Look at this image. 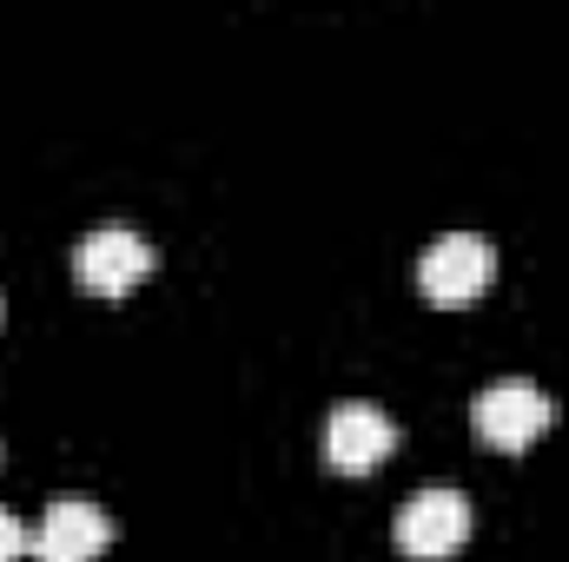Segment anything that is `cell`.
Here are the masks:
<instances>
[{
  "label": "cell",
  "instance_id": "277c9868",
  "mask_svg": "<svg viewBox=\"0 0 569 562\" xmlns=\"http://www.w3.org/2000/svg\"><path fill=\"white\" fill-rule=\"evenodd\" d=\"M146 272H152V245L127 225H100L73 245V279L93 298H127L133 284H146Z\"/></svg>",
  "mask_w": 569,
  "mask_h": 562
},
{
  "label": "cell",
  "instance_id": "52a82bcc",
  "mask_svg": "<svg viewBox=\"0 0 569 562\" xmlns=\"http://www.w3.org/2000/svg\"><path fill=\"white\" fill-rule=\"evenodd\" d=\"M20 556H33V530H20V523L0 510V562H20Z\"/></svg>",
  "mask_w": 569,
  "mask_h": 562
},
{
  "label": "cell",
  "instance_id": "7a4b0ae2",
  "mask_svg": "<svg viewBox=\"0 0 569 562\" xmlns=\"http://www.w3.org/2000/svg\"><path fill=\"white\" fill-rule=\"evenodd\" d=\"M490 279H497V252L477 232H443L425 259H418V291H425L430 304H443V311L477 304L490 291Z\"/></svg>",
  "mask_w": 569,
  "mask_h": 562
},
{
  "label": "cell",
  "instance_id": "5b68a950",
  "mask_svg": "<svg viewBox=\"0 0 569 562\" xmlns=\"http://www.w3.org/2000/svg\"><path fill=\"white\" fill-rule=\"evenodd\" d=\"M391 450H398V423L385 418L378 404H365V398H351V404H338V411L325 418V463H331L338 476H365V470H378Z\"/></svg>",
  "mask_w": 569,
  "mask_h": 562
},
{
  "label": "cell",
  "instance_id": "8992f818",
  "mask_svg": "<svg viewBox=\"0 0 569 562\" xmlns=\"http://www.w3.org/2000/svg\"><path fill=\"white\" fill-rule=\"evenodd\" d=\"M113 543V523L100 503L87 496H60L40 523H33V562H100Z\"/></svg>",
  "mask_w": 569,
  "mask_h": 562
},
{
  "label": "cell",
  "instance_id": "3957f363",
  "mask_svg": "<svg viewBox=\"0 0 569 562\" xmlns=\"http://www.w3.org/2000/svg\"><path fill=\"white\" fill-rule=\"evenodd\" d=\"M470 543V496L463 490H418L398 510V550L411 562H443Z\"/></svg>",
  "mask_w": 569,
  "mask_h": 562
},
{
  "label": "cell",
  "instance_id": "6da1fadb",
  "mask_svg": "<svg viewBox=\"0 0 569 562\" xmlns=\"http://www.w3.org/2000/svg\"><path fill=\"white\" fill-rule=\"evenodd\" d=\"M550 423H557V404H550L530 378H503V384L477 391V404H470V430H477V443H483V450H503V456L530 450Z\"/></svg>",
  "mask_w": 569,
  "mask_h": 562
}]
</instances>
